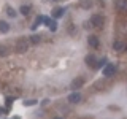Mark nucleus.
Returning a JSON list of instances; mask_svg holds the SVG:
<instances>
[{"mask_svg":"<svg viewBox=\"0 0 127 119\" xmlns=\"http://www.w3.org/2000/svg\"><path fill=\"white\" fill-rule=\"evenodd\" d=\"M29 49V41H27L26 38H19L18 41H16V51L18 53H26V51Z\"/></svg>","mask_w":127,"mask_h":119,"instance_id":"obj_1","label":"nucleus"},{"mask_svg":"<svg viewBox=\"0 0 127 119\" xmlns=\"http://www.w3.org/2000/svg\"><path fill=\"white\" fill-rule=\"evenodd\" d=\"M91 26L92 27H102L103 26V16L102 14H92L91 16Z\"/></svg>","mask_w":127,"mask_h":119,"instance_id":"obj_2","label":"nucleus"},{"mask_svg":"<svg viewBox=\"0 0 127 119\" xmlns=\"http://www.w3.org/2000/svg\"><path fill=\"white\" fill-rule=\"evenodd\" d=\"M114 70H116V67H114V63H106L105 67H103V76H106V78H110L111 75L114 73Z\"/></svg>","mask_w":127,"mask_h":119,"instance_id":"obj_3","label":"nucleus"},{"mask_svg":"<svg viewBox=\"0 0 127 119\" xmlns=\"http://www.w3.org/2000/svg\"><path fill=\"white\" fill-rule=\"evenodd\" d=\"M87 45H89L91 48H98V45H100L98 37H97V35H89V38H87Z\"/></svg>","mask_w":127,"mask_h":119,"instance_id":"obj_4","label":"nucleus"},{"mask_svg":"<svg viewBox=\"0 0 127 119\" xmlns=\"http://www.w3.org/2000/svg\"><path fill=\"white\" fill-rule=\"evenodd\" d=\"M67 100H68L70 103H79V102H81V94L75 90V92H71L68 95V98H67Z\"/></svg>","mask_w":127,"mask_h":119,"instance_id":"obj_5","label":"nucleus"},{"mask_svg":"<svg viewBox=\"0 0 127 119\" xmlns=\"http://www.w3.org/2000/svg\"><path fill=\"white\" fill-rule=\"evenodd\" d=\"M116 8L121 13H127V0H116Z\"/></svg>","mask_w":127,"mask_h":119,"instance_id":"obj_6","label":"nucleus"},{"mask_svg":"<svg viewBox=\"0 0 127 119\" xmlns=\"http://www.w3.org/2000/svg\"><path fill=\"white\" fill-rule=\"evenodd\" d=\"M84 62L87 63V65H91V67H95V65H97V59H95L94 54H87L86 57H84Z\"/></svg>","mask_w":127,"mask_h":119,"instance_id":"obj_7","label":"nucleus"},{"mask_svg":"<svg viewBox=\"0 0 127 119\" xmlns=\"http://www.w3.org/2000/svg\"><path fill=\"white\" fill-rule=\"evenodd\" d=\"M83 84H84V81H83L81 78H76V79H73V81H71L70 87H71V89H75V90H76V89H79V87H81Z\"/></svg>","mask_w":127,"mask_h":119,"instance_id":"obj_8","label":"nucleus"},{"mask_svg":"<svg viewBox=\"0 0 127 119\" xmlns=\"http://www.w3.org/2000/svg\"><path fill=\"white\" fill-rule=\"evenodd\" d=\"M45 24L51 29V32H56V30H57V22H56L54 19H45Z\"/></svg>","mask_w":127,"mask_h":119,"instance_id":"obj_9","label":"nucleus"},{"mask_svg":"<svg viewBox=\"0 0 127 119\" xmlns=\"http://www.w3.org/2000/svg\"><path fill=\"white\" fill-rule=\"evenodd\" d=\"M92 0H79V6L83 8V10H89V8H92Z\"/></svg>","mask_w":127,"mask_h":119,"instance_id":"obj_10","label":"nucleus"},{"mask_svg":"<svg viewBox=\"0 0 127 119\" xmlns=\"http://www.w3.org/2000/svg\"><path fill=\"white\" fill-rule=\"evenodd\" d=\"M0 32L2 33H8L10 32V24L6 21H0Z\"/></svg>","mask_w":127,"mask_h":119,"instance_id":"obj_11","label":"nucleus"},{"mask_svg":"<svg viewBox=\"0 0 127 119\" xmlns=\"http://www.w3.org/2000/svg\"><path fill=\"white\" fill-rule=\"evenodd\" d=\"M64 13H65V8H56V10L53 11V18H62L64 16Z\"/></svg>","mask_w":127,"mask_h":119,"instance_id":"obj_12","label":"nucleus"},{"mask_svg":"<svg viewBox=\"0 0 127 119\" xmlns=\"http://www.w3.org/2000/svg\"><path fill=\"white\" fill-rule=\"evenodd\" d=\"M124 43H122V41H114L113 43V49L114 51H124Z\"/></svg>","mask_w":127,"mask_h":119,"instance_id":"obj_13","label":"nucleus"},{"mask_svg":"<svg viewBox=\"0 0 127 119\" xmlns=\"http://www.w3.org/2000/svg\"><path fill=\"white\" fill-rule=\"evenodd\" d=\"M19 13H21L22 16H27V14L30 13V6L29 5H22L21 8H19Z\"/></svg>","mask_w":127,"mask_h":119,"instance_id":"obj_14","label":"nucleus"},{"mask_svg":"<svg viewBox=\"0 0 127 119\" xmlns=\"http://www.w3.org/2000/svg\"><path fill=\"white\" fill-rule=\"evenodd\" d=\"M6 14L10 16V18H16V14H18V13H16V10H14V8L6 6Z\"/></svg>","mask_w":127,"mask_h":119,"instance_id":"obj_15","label":"nucleus"},{"mask_svg":"<svg viewBox=\"0 0 127 119\" xmlns=\"http://www.w3.org/2000/svg\"><path fill=\"white\" fill-rule=\"evenodd\" d=\"M45 19H46V18H43V16H38V18H37V21H35V24L32 26V29H37V26H40L41 22H45Z\"/></svg>","mask_w":127,"mask_h":119,"instance_id":"obj_16","label":"nucleus"},{"mask_svg":"<svg viewBox=\"0 0 127 119\" xmlns=\"http://www.w3.org/2000/svg\"><path fill=\"white\" fill-rule=\"evenodd\" d=\"M41 41V37L40 35H33V37H30V43H33V45H37V43Z\"/></svg>","mask_w":127,"mask_h":119,"instance_id":"obj_17","label":"nucleus"},{"mask_svg":"<svg viewBox=\"0 0 127 119\" xmlns=\"http://www.w3.org/2000/svg\"><path fill=\"white\" fill-rule=\"evenodd\" d=\"M106 65V59H102V60H97V65H95V68H102V67Z\"/></svg>","mask_w":127,"mask_h":119,"instance_id":"obj_18","label":"nucleus"},{"mask_svg":"<svg viewBox=\"0 0 127 119\" xmlns=\"http://www.w3.org/2000/svg\"><path fill=\"white\" fill-rule=\"evenodd\" d=\"M8 54V48L6 46H0V56H6Z\"/></svg>","mask_w":127,"mask_h":119,"instance_id":"obj_19","label":"nucleus"},{"mask_svg":"<svg viewBox=\"0 0 127 119\" xmlns=\"http://www.w3.org/2000/svg\"><path fill=\"white\" fill-rule=\"evenodd\" d=\"M35 103H37V100H27V102H24V106H32Z\"/></svg>","mask_w":127,"mask_h":119,"instance_id":"obj_20","label":"nucleus"},{"mask_svg":"<svg viewBox=\"0 0 127 119\" xmlns=\"http://www.w3.org/2000/svg\"><path fill=\"white\" fill-rule=\"evenodd\" d=\"M11 102H13V98L8 97V98H6V106H10V105H11Z\"/></svg>","mask_w":127,"mask_h":119,"instance_id":"obj_21","label":"nucleus"},{"mask_svg":"<svg viewBox=\"0 0 127 119\" xmlns=\"http://www.w3.org/2000/svg\"><path fill=\"white\" fill-rule=\"evenodd\" d=\"M53 119H64V118H59V116H56V118H53Z\"/></svg>","mask_w":127,"mask_h":119,"instance_id":"obj_22","label":"nucleus"},{"mask_svg":"<svg viewBox=\"0 0 127 119\" xmlns=\"http://www.w3.org/2000/svg\"><path fill=\"white\" fill-rule=\"evenodd\" d=\"M53 2H59V0H53Z\"/></svg>","mask_w":127,"mask_h":119,"instance_id":"obj_23","label":"nucleus"}]
</instances>
